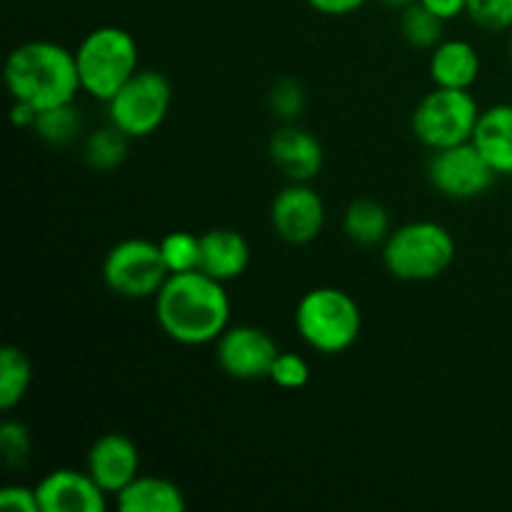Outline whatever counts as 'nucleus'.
<instances>
[{
    "label": "nucleus",
    "mask_w": 512,
    "mask_h": 512,
    "mask_svg": "<svg viewBox=\"0 0 512 512\" xmlns=\"http://www.w3.org/2000/svg\"><path fill=\"white\" fill-rule=\"evenodd\" d=\"M155 320L173 343L210 345L230 328V295L225 283L203 270L173 273L155 295Z\"/></svg>",
    "instance_id": "obj_1"
},
{
    "label": "nucleus",
    "mask_w": 512,
    "mask_h": 512,
    "mask_svg": "<svg viewBox=\"0 0 512 512\" xmlns=\"http://www.w3.org/2000/svg\"><path fill=\"white\" fill-rule=\"evenodd\" d=\"M5 88L13 103L33 110L75 103L80 88L75 50L53 40H28L10 50L5 60Z\"/></svg>",
    "instance_id": "obj_2"
},
{
    "label": "nucleus",
    "mask_w": 512,
    "mask_h": 512,
    "mask_svg": "<svg viewBox=\"0 0 512 512\" xmlns=\"http://www.w3.org/2000/svg\"><path fill=\"white\" fill-rule=\"evenodd\" d=\"M295 330L310 350L340 355L358 343L363 333V310L343 288H310L295 305Z\"/></svg>",
    "instance_id": "obj_3"
},
{
    "label": "nucleus",
    "mask_w": 512,
    "mask_h": 512,
    "mask_svg": "<svg viewBox=\"0 0 512 512\" xmlns=\"http://www.w3.org/2000/svg\"><path fill=\"white\" fill-rule=\"evenodd\" d=\"M453 233L435 220H410L390 230L383 243V265L395 280L428 283L448 273L455 263Z\"/></svg>",
    "instance_id": "obj_4"
},
{
    "label": "nucleus",
    "mask_w": 512,
    "mask_h": 512,
    "mask_svg": "<svg viewBox=\"0 0 512 512\" xmlns=\"http://www.w3.org/2000/svg\"><path fill=\"white\" fill-rule=\"evenodd\" d=\"M75 63L83 93L108 103L140 70L138 40L120 25H100L80 40Z\"/></svg>",
    "instance_id": "obj_5"
},
{
    "label": "nucleus",
    "mask_w": 512,
    "mask_h": 512,
    "mask_svg": "<svg viewBox=\"0 0 512 512\" xmlns=\"http://www.w3.org/2000/svg\"><path fill=\"white\" fill-rule=\"evenodd\" d=\"M483 108L470 90L438 88L420 98L410 115V130L428 150L453 148L473 140Z\"/></svg>",
    "instance_id": "obj_6"
},
{
    "label": "nucleus",
    "mask_w": 512,
    "mask_h": 512,
    "mask_svg": "<svg viewBox=\"0 0 512 512\" xmlns=\"http://www.w3.org/2000/svg\"><path fill=\"white\" fill-rule=\"evenodd\" d=\"M108 123L130 140L158 133L170 115L173 85L160 70L140 68L113 98L108 100Z\"/></svg>",
    "instance_id": "obj_7"
},
{
    "label": "nucleus",
    "mask_w": 512,
    "mask_h": 512,
    "mask_svg": "<svg viewBox=\"0 0 512 512\" xmlns=\"http://www.w3.org/2000/svg\"><path fill=\"white\" fill-rule=\"evenodd\" d=\"M168 278L170 270L160 253V243L148 238H125L105 253L103 280L120 298H155Z\"/></svg>",
    "instance_id": "obj_8"
},
{
    "label": "nucleus",
    "mask_w": 512,
    "mask_h": 512,
    "mask_svg": "<svg viewBox=\"0 0 512 512\" xmlns=\"http://www.w3.org/2000/svg\"><path fill=\"white\" fill-rule=\"evenodd\" d=\"M498 173L470 143L433 150L428 160V180L443 198L475 200L493 188Z\"/></svg>",
    "instance_id": "obj_9"
},
{
    "label": "nucleus",
    "mask_w": 512,
    "mask_h": 512,
    "mask_svg": "<svg viewBox=\"0 0 512 512\" xmlns=\"http://www.w3.org/2000/svg\"><path fill=\"white\" fill-rule=\"evenodd\" d=\"M280 355L278 345L255 325H230L215 340V360L228 378L253 383V380L270 378L275 358Z\"/></svg>",
    "instance_id": "obj_10"
},
{
    "label": "nucleus",
    "mask_w": 512,
    "mask_h": 512,
    "mask_svg": "<svg viewBox=\"0 0 512 512\" xmlns=\"http://www.w3.org/2000/svg\"><path fill=\"white\" fill-rule=\"evenodd\" d=\"M325 200L310 183H288L270 203V225L288 245H308L325 228Z\"/></svg>",
    "instance_id": "obj_11"
},
{
    "label": "nucleus",
    "mask_w": 512,
    "mask_h": 512,
    "mask_svg": "<svg viewBox=\"0 0 512 512\" xmlns=\"http://www.w3.org/2000/svg\"><path fill=\"white\" fill-rule=\"evenodd\" d=\"M40 512H105L110 495L95 483L88 470L58 468L38 485Z\"/></svg>",
    "instance_id": "obj_12"
},
{
    "label": "nucleus",
    "mask_w": 512,
    "mask_h": 512,
    "mask_svg": "<svg viewBox=\"0 0 512 512\" xmlns=\"http://www.w3.org/2000/svg\"><path fill=\"white\" fill-rule=\"evenodd\" d=\"M85 470L108 495H118L140 475V450L128 435L105 433L90 445Z\"/></svg>",
    "instance_id": "obj_13"
},
{
    "label": "nucleus",
    "mask_w": 512,
    "mask_h": 512,
    "mask_svg": "<svg viewBox=\"0 0 512 512\" xmlns=\"http://www.w3.org/2000/svg\"><path fill=\"white\" fill-rule=\"evenodd\" d=\"M268 155L288 183H310L323 170L320 140L298 123H283L268 143Z\"/></svg>",
    "instance_id": "obj_14"
},
{
    "label": "nucleus",
    "mask_w": 512,
    "mask_h": 512,
    "mask_svg": "<svg viewBox=\"0 0 512 512\" xmlns=\"http://www.w3.org/2000/svg\"><path fill=\"white\" fill-rule=\"evenodd\" d=\"M430 80L438 88L470 90L480 78L483 60H480L478 48L468 40L445 38L430 50Z\"/></svg>",
    "instance_id": "obj_15"
},
{
    "label": "nucleus",
    "mask_w": 512,
    "mask_h": 512,
    "mask_svg": "<svg viewBox=\"0 0 512 512\" xmlns=\"http://www.w3.org/2000/svg\"><path fill=\"white\" fill-rule=\"evenodd\" d=\"M250 265V243L233 228H213L200 235V270L220 283L240 278Z\"/></svg>",
    "instance_id": "obj_16"
},
{
    "label": "nucleus",
    "mask_w": 512,
    "mask_h": 512,
    "mask_svg": "<svg viewBox=\"0 0 512 512\" xmlns=\"http://www.w3.org/2000/svg\"><path fill=\"white\" fill-rule=\"evenodd\" d=\"M473 145L493 170L505 178L512 175V103H498L483 108L478 128L473 133Z\"/></svg>",
    "instance_id": "obj_17"
},
{
    "label": "nucleus",
    "mask_w": 512,
    "mask_h": 512,
    "mask_svg": "<svg viewBox=\"0 0 512 512\" xmlns=\"http://www.w3.org/2000/svg\"><path fill=\"white\" fill-rule=\"evenodd\" d=\"M115 505L123 512H180L185 510L188 500L173 480L138 475L128 488L115 495Z\"/></svg>",
    "instance_id": "obj_18"
},
{
    "label": "nucleus",
    "mask_w": 512,
    "mask_h": 512,
    "mask_svg": "<svg viewBox=\"0 0 512 512\" xmlns=\"http://www.w3.org/2000/svg\"><path fill=\"white\" fill-rule=\"evenodd\" d=\"M343 230L355 245L375 248L388 240L393 223H390V213L383 203L373 198H358L345 208Z\"/></svg>",
    "instance_id": "obj_19"
},
{
    "label": "nucleus",
    "mask_w": 512,
    "mask_h": 512,
    "mask_svg": "<svg viewBox=\"0 0 512 512\" xmlns=\"http://www.w3.org/2000/svg\"><path fill=\"white\" fill-rule=\"evenodd\" d=\"M33 383V363L15 345L0 350V408L13 410L28 395Z\"/></svg>",
    "instance_id": "obj_20"
},
{
    "label": "nucleus",
    "mask_w": 512,
    "mask_h": 512,
    "mask_svg": "<svg viewBox=\"0 0 512 512\" xmlns=\"http://www.w3.org/2000/svg\"><path fill=\"white\" fill-rule=\"evenodd\" d=\"M128 143L130 138L125 133H120L115 125H105V128L93 130V133L85 138L83 145V160L88 163V168H93L95 173H110L118 165H123L125 155H128Z\"/></svg>",
    "instance_id": "obj_21"
},
{
    "label": "nucleus",
    "mask_w": 512,
    "mask_h": 512,
    "mask_svg": "<svg viewBox=\"0 0 512 512\" xmlns=\"http://www.w3.org/2000/svg\"><path fill=\"white\" fill-rule=\"evenodd\" d=\"M33 133L38 135L40 140H45L48 145L63 148V145L75 143V140L80 138V133H83V115H80L75 103L40 110L38 118H35Z\"/></svg>",
    "instance_id": "obj_22"
},
{
    "label": "nucleus",
    "mask_w": 512,
    "mask_h": 512,
    "mask_svg": "<svg viewBox=\"0 0 512 512\" xmlns=\"http://www.w3.org/2000/svg\"><path fill=\"white\" fill-rule=\"evenodd\" d=\"M400 10H403L400 13V35L405 38V43L418 50H433L440 40H445V20L425 8L420 0Z\"/></svg>",
    "instance_id": "obj_23"
},
{
    "label": "nucleus",
    "mask_w": 512,
    "mask_h": 512,
    "mask_svg": "<svg viewBox=\"0 0 512 512\" xmlns=\"http://www.w3.org/2000/svg\"><path fill=\"white\" fill-rule=\"evenodd\" d=\"M160 253L170 275L200 270V235L190 230H173L160 240Z\"/></svg>",
    "instance_id": "obj_24"
},
{
    "label": "nucleus",
    "mask_w": 512,
    "mask_h": 512,
    "mask_svg": "<svg viewBox=\"0 0 512 512\" xmlns=\"http://www.w3.org/2000/svg\"><path fill=\"white\" fill-rule=\"evenodd\" d=\"M268 105L275 118L283 120V123H295L305 110V90L300 80L290 78V75L275 80L268 95Z\"/></svg>",
    "instance_id": "obj_25"
},
{
    "label": "nucleus",
    "mask_w": 512,
    "mask_h": 512,
    "mask_svg": "<svg viewBox=\"0 0 512 512\" xmlns=\"http://www.w3.org/2000/svg\"><path fill=\"white\" fill-rule=\"evenodd\" d=\"M0 450H3V458L10 468H25L30 460V450H33L28 425L20 423V420H5L0 425Z\"/></svg>",
    "instance_id": "obj_26"
},
{
    "label": "nucleus",
    "mask_w": 512,
    "mask_h": 512,
    "mask_svg": "<svg viewBox=\"0 0 512 512\" xmlns=\"http://www.w3.org/2000/svg\"><path fill=\"white\" fill-rule=\"evenodd\" d=\"M468 15L485 30H512V0H468Z\"/></svg>",
    "instance_id": "obj_27"
},
{
    "label": "nucleus",
    "mask_w": 512,
    "mask_h": 512,
    "mask_svg": "<svg viewBox=\"0 0 512 512\" xmlns=\"http://www.w3.org/2000/svg\"><path fill=\"white\" fill-rule=\"evenodd\" d=\"M268 380H273L278 388H285V390L305 388L310 380L308 360L298 353H280L278 358H275Z\"/></svg>",
    "instance_id": "obj_28"
},
{
    "label": "nucleus",
    "mask_w": 512,
    "mask_h": 512,
    "mask_svg": "<svg viewBox=\"0 0 512 512\" xmlns=\"http://www.w3.org/2000/svg\"><path fill=\"white\" fill-rule=\"evenodd\" d=\"M0 508L15 512H40L38 490L28 485H5L0 490Z\"/></svg>",
    "instance_id": "obj_29"
},
{
    "label": "nucleus",
    "mask_w": 512,
    "mask_h": 512,
    "mask_svg": "<svg viewBox=\"0 0 512 512\" xmlns=\"http://www.w3.org/2000/svg\"><path fill=\"white\" fill-rule=\"evenodd\" d=\"M308 3L315 13L328 15V18H345V15H353L365 8L368 0H308Z\"/></svg>",
    "instance_id": "obj_30"
},
{
    "label": "nucleus",
    "mask_w": 512,
    "mask_h": 512,
    "mask_svg": "<svg viewBox=\"0 0 512 512\" xmlns=\"http://www.w3.org/2000/svg\"><path fill=\"white\" fill-rule=\"evenodd\" d=\"M420 3L428 10H433V13L438 15V18H443L445 23L458 18V15L468 13V0H420Z\"/></svg>",
    "instance_id": "obj_31"
},
{
    "label": "nucleus",
    "mask_w": 512,
    "mask_h": 512,
    "mask_svg": "<svg viewBox=\"0 0 512 512\" xmlns=\"http://www.w3.org/2000/svg\"><path fill=\"white\" fill-rule=\"evenodd\" d=\"M383 3L390 5V8H405V5H413L418 0H383Z\"/></svg>",
    "instance_id": "obj_32"
},
{
    "label": "nucleus",
    "mask_w": 512,
    "mask_h": 512,
    "mask_svg": "<svg viewBox=\"0 0 512 512\" xmlns=\"http://www.w3.org/2000/svg\"><path fill=\"white\" fill-rule=\"evenodd\" d=\"M510 58H512V35H510Z\"/></svg>",
    "instance_id": "obj_33"
}]
</instances>
